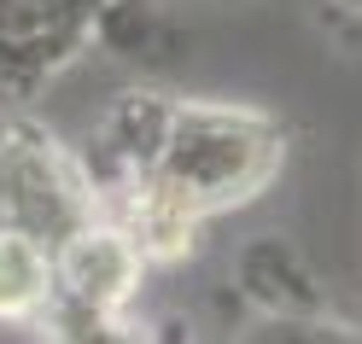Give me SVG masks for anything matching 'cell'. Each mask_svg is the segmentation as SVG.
<instances>
[{
  "label": "cell",
  "mask_w": 362,
  "mask_h": 344,
  "mask_svg": "<svg viewBox=\"0 0 362 344\" xmlns=\"http://www.w3.org/2000/svg\"><path fill=\"white\" fill-rule=\"evenodd\" d=\"M141 245L123 227H71V239L53 257V292L64 327H105L141 286Z\"/></svg>",
  "instance_id": "cell-2"
},
{
  "label": "cell",
  "mask_w": 362,
  "mask_h": 344,
  "mask_svg": "<svg viewBox=\"0 0 362 344\" xmlns=\"http://www.w3.org/2000/svg\"><path fill=\"white\" fill-rule=\"evenodd\" d=\"M53 292V251L24 227H0V315H35Z\"/></svg>",
  "instance_id": "cell-3"
},
{
  "label": "cell",
  "mask_w": 362,
  "mask_h": 344,
  "mask_svg": "<svg viewBox=\"0 0 362 344\" xmlns=\"http://www.w3.org/2000/svg\"><path fill=\"white\" fill-rule=\"evenodd\" d=\"M351 6H362V0H351Z\"/></svg>",
  "instance_id": "cell-4"
},
{
  "label": "cell",
  "mask_w": 362,
  "mask_h": 344,
  "mask_svg": "<svg viewBox=\"0 0 362 344\" xmlns=\"http://www.w3.org/2000/svg\"><path fill=\"white\" fill-rule=\"evenodd\" d=\"M281 164V129L228 105H175L164 111L141 175L129 193L123 234L141 257H175L199 216L252 198Z\"/></svg>",
  "instance_id": "cell-1"
}]
</instances>
